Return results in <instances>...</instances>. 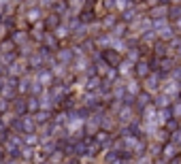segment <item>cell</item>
<instances>
[{
  "mask_svg": "<svg viewBox=\"0 0 181 164\" xmlns=\"http://www.w3.org/2000/svg\"><path fill=\"white\" fill-rule=\"evenodd\" d=\"M141 77H145V75H149V64H145V62H141L139 64V70H136Z\"/></svg>",
  "mask_w": 181,
  "mask_h": 164,
  "instance_id": "3957f363",
  "label": "cell"
},
{
  "mask_svg": "<svg viewBox=\"0 0 181 164\" xmlns=\"http://www.w3.org/2000/svg\"><path fill=\"white\" fill-rule=\"evenodd\" d=\"M26 41V32H15V36H13V43H24Z\"/></svg>",
  "mask_w": 181,
  "mask_h": 164,
  "instance_id": "277c9868",
  "label": "cell"
},
{
  "mask_svg": "<svg viewBox=\"0 0 181 164\" xmlns=\"http://www.w3.org/2000/svg\"><path fill=\"white\" fill-rule=\"evenodd\" d=\"M173 2H181V0H173Z\"/></svg>",
  "mask_w": 181,
  "mask_h": 164,
  "instance_id": "7c38bea8",
  "label": "cell"
},
{
  "mask_svg": "<svg viewBox=\"0 0 181 164\" xmlns=\"http://www.w3.org/2000/svg\"><path fill=\"white\" fill-rule=\"evenodd\" d=\"M154 38H156V32H154V30H149V32L145 30L143 32V41H154Z\"/></svg>",
  "mask_w": 181,
  "mask_h": 164,
  "instance_id": "5b68a950",
  "label": "cell"
},
{
  "mask_svg": "<svg viewBox=\"0 0 181 164\" xmlns=\"http://www.w3.org/2000/svg\"><path fill=\"white\" fill-rule=\"evenodd\" d=\"M128 60H130V64H132V62H136V60H139V51H136V49H132V51L128 53Z\"/></svg>",
  "mask_w": 181,
  "mask_h": 164,
  "instance_id": "52a82bcc",
  "label": "cell"
},
{
  "mask_svg": "<svg viewBox=\"0 0 181 164\" xmlns=\"http://www.w3.org/2000/svg\"><path fill=\"white\" fill-rule=\"evenodd\" d=\"M0 17H2V9H0Z\"/></svg>",
  "mask_w": 181,
  "mask_h": 164,
  "instance_id": "5bb4252c",
  "label": "cell"
},
{
  "mask_svg": "<svg viewBox=\"0 0 181 164\" xmlns=\"http://www.w3.org/2000/svg\"><path fill=\"white\" fill-rule=\"evenodd\" d=\"M58 58H60V62H64V64H66V62H71V60H72L71 49H64L62 53H58Z\"/></svg>",
  "mask_w": 181,
  "mask_h": 164,
  "instance_id": "7a4b0ae2",
  "label": "cell"
},
{
  "mask_svg": "<svg viewBox=\"0 0 181 164\" xmlns=\"http://www.w3.org/2000/svg\"><path fill=\"white\" fill-rule=\"evenodd\" d=\"M175 115H181V105L175 107Z\"/></svg>",
  "mask_w": 181,
  "mask_h": 164,
  "instance_id": "9c48e42d",
  "label": "cell"
},
{
  "mask_svg": "<svg viewBox=\"0 0 181 164\" xmlns=\"http://www.w3.org/2000/svg\"><path fill=\"white\" fill-rule=\"evenodd\" d=\"M179 56H181V43H179Z\"/></svg>",
  "mask_w": 181,
  "mask_h": 164,
  "instance_id": "8fae6325",
  "label": "cell"
},
{
  "mask_svg": "<svg viewBox=\"0 0 181 164\" xmlns=\"http://www.w3.org/2000/svg\"><path fill=\"white\" fill-rule=\"evenodd\" d=\"M158 77L156 75H151V77H149V79H145V87H147V90H158Z\"/></svg>",
  "mask_w": 181,
  "mask_h": 164,
  "instance_id": "6da1fadb",
  "label": "cell"
},
{
  "mask_svg": "<svg viewBox=\"0 0 181 164\" xmlns=\"http://www.w3.org/2000/svg\"><path fill=\"white\" fill-rule=\"evenodd\" d=\"M7 109H9V100L7 98H0V113H4Z\"/></svg>",
  "mask_w": 181,
  "mask_h": 164,
  "instance_id": "ba28073f",
  "label": "cell"
},
{
  "mask_svg": "<svg viewBox=\"0 0 181 164\" xmlns=\"http://www.w3.org/2000/svg\"><path fill=\"white\" fill-rule=\"evenodd\" d=\"M28 19H30V22H36V19H38V11H36V9L28 11Z\"/></svg>",
  "mask_w": 181,
  "mask_h": 164,
  "instance_id": "8992f818",
  "label": "cell"
},
{
  "mask_svg": "<svg viewBox=\"0 0 181 164\" xmlns=\"http://www.w3.org/2000/svg\"><path fill=\"white\" fill-rule=\"evenodd\" d=\"M15 2H19V0H15Z\"/></svg>",
  "mask_w": 181,
  "mask_h": 164,
  "instance_id": "9a60e30c",
  "label": "cell"
},
{
  "mask_svg": "<svg viewBox=\"0 0 181 164\" xmlns=\"http://www.w3.org/2000/svg\"><path fill=\"white\" fill-rule=\"evenodd\" d=\"M53 0H41V4H51Z\"/></svg>",
  "mask_w": 181,
  "mask_h": 164,
  "instance_id": "30bf717a",
  "label": "cell"
},
{
  "mask_svg": "<svg viewBox=\"0 0 181 164\" xmlns=\"http://www.w3.org/2000/svg\"><path fill=\"white\" fill-rule=\"evenodd\" d=\"M0 72H2V64H0Z\"/></svg>",
  "mask_w": 181,
  "mask_h": 164,
  "instance_id": "4fadbf2b",
  "label": "cell"
}]
</instances>
